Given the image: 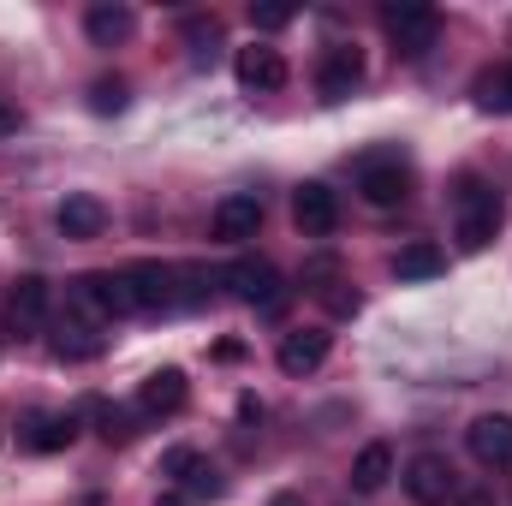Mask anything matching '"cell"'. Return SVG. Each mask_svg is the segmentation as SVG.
I'll use <instances>...</instances> for the list:
<instances>
[{
	"instance_id": "obj_1",
	"label": "cell",
	"mask_w": 512,
	"mask_h": 506,
	"mask_svg": "<svg viewBox=\"0 0 512 506\" xmlns=\"http://www.w3.org/2000/svg\"><path fill=\"white\" fill-rule=\"evenodd\" d=\"M501 191H489L483 179H465L459 185V221H453V239L459 251H489V239L501 233Z\"/></svg>"
},
{
	"instance_id": "obj_2",
	"label": "cell",
	"mask_w": 512,
	"mask_h": 506,
	"mask_svg": "<svg viewBox=\"0 0 512 506\" xmlns=\"http://www.w3.org/2000/svg\"><path fill=\"white\" fill-rule=\"evenodd\" d=\"M66 304H72V310H78L84 322H114V316H137L126 274H78V280L66 286Z\"/></svg>"
},
{
	"instance_id": "obj_3",
	"label": "cell",
	"mask_w": 512,
	"mask_h": 506,
	"mask_svg": "<svg viewBox=\"0 0 512 506\" xmlns=\"http://www.w3.org/2000/svg\"><path fill=\"white\" fill-rule=\"evenodd\" d=\"M227 286L251 304V310H280L286 304V286H280V268L268 262V256H239L233 268H227Z\"/></svg>"
},
{
	"instance_id": "obj_4",
	"label": "cell",
	"mask_w": 512,
	"mask_h": 506,
	"mask_svg": "<svg viewBox=\"0 0 512 506\" xmlns=\"http://www.w3.org/2000/svg\"><path fill=\"white\" fill-rule=\"evenodd\" d=\"M382 24H387V36L399 42V54H423L435 42V30H441L435 6H423V0H393V6H382Z\"/></svg>"
},
{
	"instance_id": "obj_5",
	"label": "cell",
	"mask_w": 512,
	"mask_h": 506,
	"mask_svg": "<svg viewBox=\"0 0 512 506\" xmlns=\"http://www.w3.org/2000/svg\"><path fill=\"white\" fill-rule=\"evenodd\" d=\"M292 221H298V233L304 239H328L334 227H340V197L328 191V185H298L292 191Z\"/></svg>"
},
{
	"instance_id": "obj_6",
	"label": "cell",
	"mask_w": 512,
	"mask_h": 506,
	"mask_svg": "<svg viewBox=\"0 0 512 506\" xmlns=\"http://www.w3.org/2000/svg\"><path fill=\"white\" fill-rule=\"evenodd\" d=\"M256 227H262V197H251V191L221 197L215 215H209V233H215L221 245H245V239H256Z\"/></svg>"
},
{
	"instance_id": "obj_7",
	"label": "cell",
	"mask_w": 512,
	"mask_h": 506,
	"mask_svg": "<svg viewBox=\"0 0 512 506\" xmlns=\"http://www.w3.org/2000/svg\"><path fill=\"white\" fill-rule=\"evenodd\" d=\"M358 78H364V48H358V42H334V48L322 54V72H316L322 96H328V102H340V96H352V90H358Z\"/></svg>"
},
{
	"instance_id": "obj_8",
	"label": "cell",
	"mask_w": 512,
	"mask_h": 506,
	"mask_svg": "<svg viewBox=\"0 0 512 506\" xmlns=\"http://www.w3.org/2000/svg\"><path fill=\"white\" fill-rule=\"evenodd\" d=\"M465 447H471V459L477 465H512V417L501 411H489V417H477L471 429H465Z\"/></svg>"
},
{
	"instance_id": "obj_9",
	"label": "cell",
	"mask_w": 512,
	"mask_h": 506,
	"mask_svg": "<svg viewBox=\"0 0 512 506\" xmlns=\"http://www.w3.org/2000/svg\"><path fill=\"white\" fill-rule=\"evenodd\" d=\"M405 495L423 501V506L447 501V495H453V465H447L441 453H417V459L405 465Z\"/></svg>"
},
{
	"instance_id": "obj_10",
	"label": "cell",
	"mask_w": 512,
	"mask_h": 506,
	"mask_svg": "<svg viewBox=\"0 0 512 506\" xmlns=\"http://www.w3.org/2000/svg\"><path fill=\"white\" fill-rule=\"evenodd\" d=\"M233 72H239V84H245V90H280V84L292 78V72H286V54H280V48H262V42L239 48Z\"/></svg>"
},
{
	"instance_id": "obj_11",
	"label": "cell",
	"mask_w": 512,
	"mask_h": 506,
	"mask_svg": "<svg viewBox=\"0 0 512 506\" xmlns=\"http://www.w3.org/2000/svg\"><path fill=\"white\" fill-rule=\"evenodd\" d=\"M173 280H179V268H161V262H137V268H126V286H131V304H137V310L179 304Z\"/></svg>"
},
{
	"instance_id": "obj_12",
	"label": "cell",
	"mask_w": 512,
	"mask_h": 506,
	"mask_svg": "<svg viewBox=\"0 0 512 506\" xmlns=\"http://www.w3.org/2000/svg\"><path fill=\"white\" fill-rule=\"evenodd\" d=\"M358 191H364V203L393 209V203H405V191H411V173H405L399 161H364V173H358Z\"/></svg>"
},
{
	"instance_id": "obj_13",
	"label": "cell",
	"mask_w": 512,
	"mask_h": 506,
	"mask_svg": "<svg viewBox=\"0 0 512 506\" xmlns=\"http://www.w3.org/2000/svg\"><path fill=\"white\" fill-rule=\"evenodd\" d=\"M322 358H328V328H292L280 340V370L286 376H310V370H322Z\"/></svg>"
},
{
	"instance_id": "obj_14",
	"label": "cell",
	"mask_w": 512,
	"mask_h": 506,
	"mask_svg": "<svg viewBox=\"0 0 512 506\" xmlns=\"http://www.w3.org/2000/svg\"><path fill=\"white\" fill-rule=\"evenodd\" d=\"M185 399H191V387L179 370H155L137 387V411H149V417H173V411H185Z\"/></svg>"
},
{
	"instance_id": "obj_15",
	"label": "cell",
	"mask_w": 512,
	"mask_h": 506,
	"mask_svg": "<svg viewBox=\"0 0 512 506\" xmlns=\"http://www.w3.org/2000/svg\"><path fill=\"white\" fill-rule=\"evenodd\" d=\"M54 221H60V233H66V239H102L108 209H102L90 191H72V197L60 203V215H54Z\"/></svg>"
},
{
	"instance_id": "obj_16",
	"label": "cell",
	"mask_w": 512,
	"mask_h": 506,
	"mask_svg": "<svg viewBox=\"0 0 512 506\" xmlns=\"http://www.w3.org/2000/svg\"><path fill=\"white\" fill-rule=\"evenodd\" d=\"M72 435H78V417L72 411H36L24 423V447L30 453H60V447H72Z\"/></svg>"
},
{
	"instance_id": "obj_17",
	"label": "cell",
	"mask_w": 512,
	"mask_h": 506,
	"mask_svg": "<svg viewBox=\"0 0 512 506\" xmlns=\"http://www.w3.org/2000/svg\"><path fill=\"white\" fill-rule=\"evenodd\" d=\"M84 30H90V42H96V48H114V42H126L131 30H137V12L120 6V0H114V6L102 0V6H90V12H84Z\"/></svg>"
},
{
	"instance_id": "obj_18",
	"label": "cell",
	"mask_w": 512,
	"mask_h": 506,
	"mask_svg": "<svg viewBox=\"0 0 512 506\" xmlns=\"http://www.w3.org/2000/svg\"><path fill=\"white\" fill-rule=\"evenodd\" d=\"M102 352H108V340L96 334V322H60V334H54V358L60 364H90Z\"/></svg>"
},
{
	"instance_id": "obj_19",
	"label": "cell",
	"mask_w": 512,
	"mask_h": 506,
	"mask_svg": "<svg viewBox=\"0 0 512 506\" xmlns=\"http://www.w3.org/2000/svg\"><path fill=\"white\" fill-rule=\"evenodd\" d=\"M12 328H36L42 316H48V280L42 274H24L18 286H12Z\"/></svg>"
},
{
	"instance_id": "obj_20",
	"label": "cell",
	"mask_w": 512,
	"mask_h": 506,
	"mask_svg": "<svg viewBox=\"0 0 512 506\" xmlns=\"http://www.w3.org/2000/svg\"><path fill=\"white\" fill-rule=\"evenodd\" d=\"M387 477H393V447H387V441H370V447L352 459V489H358V495H376Z\"/></svg>"
},
{
	"instance_id": "obj_21",
	"label": "cell",
	"mask_w": 512,
	"mask_h": 506,
	"mask_svg": "<svg viewBox=\"0 0 512 506\" xmlns=\"http://www.w3.org/2000/svg\"><path fill=\"white\" fill-rule=\"evenodd\" d=\"M441 268H447V251L429 245V239H417V245H405V251L393 256V274L399 280H435Z\"/></svg>"
},
{
	"instance_id": "obj_22",
	"label": "cell",
	"mask_w": 512,
	"mask_h": 506,
	"mask_svg": "<svg viewBox=\"0 0 512 506\" xmlns=\"http://www.w3.org/2000/svg\"><path fill=\"white\" fill-rule=\"evenodd\" d=\"M477 108H489V114H512V60L477 78Z\"/></svg>"
},
{
	"instance_id": "obj_23",
	"label": "cell",
	"mask_w": 512,
	"mask_h": 506,
	"mask_svg": "<svg viewBox=\"0 0 512 506\" xmlns=\"http://www.w3.org/2000/svg\"><path fill=\"white\" fill-rule=\"evenodd\" d=\"M90 108H96V114H120V108H126V84H120V78H102V84L90 90Z\"/></svg>"
},
{
	"instance_id": "obj_24",
	"label": "cell",
	"mask_w": 512,
	"mask_h": 506,
	"mask_svg": "<svg viewBox=\"0 0 512 506\" xmlns=\"http://www.w3.org/2000/svg\"><path fill=\"white\" fill-rule=\"evenodd\" d=\"M161 471H167V477H203V459H197L191 447H167V453H161Z\"/></svg>"
},
{
	"instance_id": "obj_25",
	"label": "cell",
	"mask_w": 512,
	"mask_h": 506,
	"mask_svg": "<svg viewBox=\"0 0 512 506\" xmlns=\"http://www.w3.org/2000/svg\"><path fill=\"white\" fill-rule=\"evenodd\" d=\"M322 304H328L334 316H358V304H364V298H358L346 280H334V286H322Z\"/></svg>"
},
{
	"instance_id": "obj_26",
	"label": "cell",
	"mask_w": 512,
	"mask_h": 506,
	"mask_svg": "<svg viewBox=\"0 0 512 506\" xmlns=\"http://www.w3.org/2000/svg\"><path fill=\"white\" fill-rule=\"evenodd\" d=\"M292 18H298L292 6H251V24H256V30H286Z\"/></svg>"
},
{
	"instance_id": "obj_27",
	"label": "cell",
	"mask_w": 512,
	"mask_h": 506,
	"mask_svg": "<svg viewBox=\"0 0 512 506\" xmlns=\"http://www.w3.org/2000/svg\"><path fill=\"white\" fill-rule=\"evenodd\" d=\"M96 417H102V435H108V441H131V417L120 405H102Z\"/></svg>"
},
{
	"instance_id": "obj_28",
	"label": "cell",
	"mask_w": 512,
	"mask_h": 506,
	"mask_svg": "<svg viewBox=\"0 0 512 506\" xmlns=\"http://www.w3.org/2000/svg\"><path fill=\"white\" fill-rule=\"evenodd\" d=\"M18 131V108H0V137H12Z\"/></svg>"
},
{
	"instance_id": "obj_29",
	"label": "cell",
	"mask_w": 512,
	"mask_h": 506,
	"mask_svg": "<svg viewBox=\"0 0 512 506\" xmlns=\"http://www.w3.org/2000/svg\"><path fill=\"white\" fill-rule=\"evenodd\" d=\"M268 506H304V495H274Z\"/></svg>"
},
{
	"instance_id": "obj_30",
	"label": "cell",
	"mask_w": 512,
	"mask_h": 506,
	"mask_svg": "<svg viewBox=\"0 0 512 506\" xmlns=\"http://www.w3.org/2000/svg\"><path fill=\"white\" fill-rule=\"evenodd\" d=\"M459 506H495V495H465Z\"/></svg>"
},
{
	"instance_id": "obj_31",
	"label": "cell",
	"mask_w": 512,
	"mask_h": 506,
	"mask_svg": "<svg viewBox=\"0 0 512 506\" xmlns=\"http://www.w3.org/2000/svg\"><path fill=\"white\" fill-rule=\"evenodd\" d=\"M155 506H185V501H179V495H161V501H155Z\"/></svg>"
}]
</instances>
